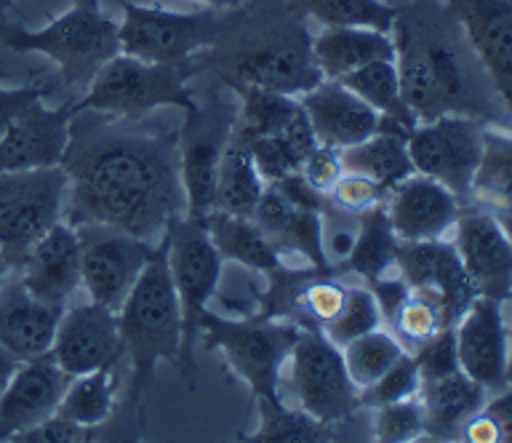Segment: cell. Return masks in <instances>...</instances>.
Instances as JSON below:
<instances>
[{
  "label": "cell",
  "instance_id": "6da1fadb",
  "mask_svg": "<svg viewBox=\"0 0 512 443\" xmlns=\"http://www.w3.org/2000/svg\"><path fill=\"white\" fill-rule=\"evenodd\" d=\"M62 166L70 177L64 222L72 227H118L160 246L187 214L179 131L83 110L70 123Z\"/></svg>",
  "mask_w": 512,
  "mask_h": 443
},
{
  "label": "cell",
  "instance_id": "7a4b0ae2",
  "mask_svg": "<svg viewBox=\"0 0 512 443\" xmlns=\"http://www.w3.org/2000/svg\"><path fill=\"white\" fill-rule=\"evenodd\" d=\"M390 35L395 43L400 97L416 123L435 121L440 115H472L486 121L491 113L488 99L496 91L480 89L478 75H486V70H472L459 38L446 25H438L435 11L427 9L422 0L398 6Z\"/></svg>",
  "mask_w": 512,
  "mask_h": 443
},
{
  "label": "cell",
  "instance_id": "3957f363",
  "mask_svg": "<svg viewBox=\"0 0 512 443\" xmlns=\"http://www.w3.org/2000/svg\"><path fill=\"white\" fill-rule=\"evenodd\" d=\"M120 339L131 363L128 403L139 406L155 379L160 361H179L182 350V307L168 273L166 241L160 243L150 265L118 310Z\"/></svg>",
  "mask_w": 512,
  "mask_h": 443
},
{
  "label": "cell",
  "instance_id": "277c9868",
  "mask_svg": "<svg viewBox=\"0 0 512 443\" xmlns=\"http://www.w3.org/2000/svg\"><path fill=\"white\" fill-rule=\"evenodd\" d=\"M0 43L16 54H43L59 67L64 81L83 89L104 62L120 54L118 22L104 14L99 0H75L62 17L40 30L3 25Z\"/></svg>",
  "mask_w": 512,
  "mask_h": 443
},
{
  "label": "cell",
  "instance_id": "5b68a950",
  "mask_svg": "<svg viewBox=\"0 0 512 443\" xmlns=\"http://www.w3.org/2000/svg\"><path fill=\"white\" fill-rule=\"evenodd\" d=\"M192 73L195 59L155 65L128 54H115L99 67V73L83 89V97L72 102V107L75 113L91 110L112 118H144L163 107H179L184 113L195 105L192 89L187 86Z\"/></svg>",
  "mask_w": 512,
  "mask_h": 443
},
{
  "label": "cell",
  "instance_id": "8992f818",
  "mask_svg": "<svg viewBox=\"0 0 512 443\" xmlns=\"http://www.w3.org/2000/svg\"><path fill=\"white\" fill-rule=\"evenodd\" d=\"M280 401L323 425H336L358 409V387L352 385L342 350L331 345L318 326H302L278 379Z\"/></svg>",
  "mask_w": 512,
  "mask_h": 443
},
{
  "label": "cell",
  "instance_id": "52a82bcc",
  "mask_svg": "<svg viewBox=\"0 0 512 443\" xmlns=\"http://www.w3.org/2000/svg\"><path fill=\"white\" fill-rule=\"evenodd\" d=\"M168 273L174 281L176 299L182 307V350L179 374L195 390V345L200 337V318L214 302L224 275V259L208 235L206 222L184 214L166 235Z\"/></svg>",
  "mask_w": 512,
  "mask_h": 443
},
{
  "label": "cell",
  "instance_id": "ba28073f",
  "mask_svg": "<svg viewBox=\"0 0 512 443\" xmlns=\"http://www.w3.org/2000/svg\"><path fill=\"white\" fill-rule=\"evenodd\" d=\"M302 323L291 318H224L211 310L200 318V337L254 393L256 401H280L278 379Z\"/></svg>",
  "mask_w": 512,
  "mask_h": 443
},
{
  "label": "cell",
  "instance_id": "9c48e42d",
  "mask_svg": "<svg viewBox=\"0 0 512 443\" xmlns=\"http://www.w3.org/2000/svg\"><path fill=\"white\" fill-rule=\"evenodd\" d=\"M123 11L118 25L120 54L155 62V65H174L190 62L206 49H214L222 35L219 11H171L163 6H142L134 0H115Z\"/></svg>",
  "mask_w": 512,
  "mask_h": 443
},
{
  "label": "cell",
  "instance_id": "30bf717a",
  "mask_svg": "<svg viewBox=\"0 0 512 443\" xmlns=\"http://www.w3.org/2000/svg\"><path fill=\"white\" fill-rule=\"evenodd\" d=\"M70 195V177L64 166L0 171V249L11 267L22 254L62 222Z\"/></svg>",
  "mask_w": 512,
  "mask_h": 443
},
{
  "label": "cell",
  "instance_id": "8fae6325",
  "mask_svg": "<svg viewBox=\"0 0 512 443\" xmlns=\"http://www.w3.org/2000/svg\"><path fill=\"white\" fill-rule=\"evenodd\" d=\"M235 118L238 107L227 105L219 97L208 99V105H200L195 99V105L184 110V123L179 129V174L187 217L206 222L208 214L214 211L216 177L224 147L232 139Z\"/></svg>",
  "mask_w": 512,
  "mask_h": 443
},
{
  "label": "cell",
  "instance_id": "7c38bea8",
  "mask_svg": "<svg viewBox=\"0 0 512 443\" xmlns=\"http://www.w3.org/2000/svg\"><path fill=\"white\" fill-rule=\"evenodd\" d=\"M486 121L472 115H440L416 123L408 134V155L416 174L446 185L462 203L470 201V185L483 158Z\"/></svg>",
  "mask_w": 512,
  "mask_h": 443
},
{
  "label": "cell",
  "instance_id": "4fadbf2b",
  "mask_svg": "<svg viewBox=\"0 0 512 443\" xmlns=\"http://www.w3.org/2000/svg\"><path fill=\"white\" fill-rule=\"evenodd\" d=\"M75 230L80 238V289L91 302L118 313L158 246L118 227L78 225Z\"/></svg>",
  "mask_w": 512,
  "mask_h": 443
},
{
  "label": "cell",
  "instance_id": "5bb4252c",
  "mask_svg": "<svg viewBox=\"0 0 512 443\" xmlns=\"http://www.w3.org/2000/svg\"><path fill=\"white\" fill-rule=\"evenodd\" d=\"M320 81L323 73L312 54V38L302 25L246 46L232 59V75L227 78V83H248L296 99L315 89Z\"/></svg>",
  "mask_w": 512,
  "mask_h": 443
},
{
  "label": "cell",
  "instance_id": "9a60e30c",
  "mask_svg": "<svg viewBox=\"0 0 512 443\" xmlns=\"http://www.w3.org/2000/svg\"><path fill=\"white\" fill-rule=\"evenodd\" d=\"M451 233L475 294L499 299L504 305L512 302V241L504 227L475 203H462Z\"/></svg>",
  "mask_w": 512,
  "mask_h": 443
},
{
  "label": "cell",
  "instance_id": "2e32d148",
  "mask_svg": "<svg viewBox=\"0 0 512 443\" xmlns=\"http://www.w3.org/2000/svg\"><path fill=\"white\" fill-rule=\"evenodd\" d=\"M392 270L408 283V289L440 307L448 329L462 318L472 299L478 297L472 283L467 281L454 243L446 238L419 243L400 241Z\"/></svg>",
  "mask_w": 512,
  "mask_h": 443
},
{
  "label": "cell",
  "instance_id": "e0dca14e",
  "mask_svg": "<svg viewBox=\"0 0 512 443\" xmlns=\"http://www.w3.org/2000/svg\"><path fill=\"white\" fill-rule=\"evenodd\" d=\"M48 355L70 377L88 374L102 366H118L126 358L118 313L110 307L96 305L91 299L70 302L59 318L54 345Z\"/></svg>",
  "mask_w": 512,
  "mask_h": 443
},
{
  "label": "cell",
  "instance_id": "ac0fdd59",
  "mask_svg": "<svg viewBox=\"0 0 512 443\" xmlns=\"http://www.w3.org/2000/svg\"><path fill=\"white\" fill-rule=\"evenodd\" d=\"M459 369L496 393L507 385L510 358V326L504 321V302L475 297L454 323Z\"/></svg>",
  "mask_w": 512,
  "mask_h": 443
},
{
  "label": "cell",
  "instance_id": "d6986e66",
  "mask_svg": "<svg viewBox=\"0 0 512 443\" xmlns=\"http://www.w3.org/2000/svg\"><path fill=\"white\" fill-rule=\"evenodd\" d=\"M472 54L512 113V0H446Z\"/></svg>",
  "mask_w": 512,
  "mask_h": 443
},
{
  "label": "cell",
  "instance_id": "ffe728a7",
  "mask_svg": "<svg viewBox=\"0 0 512 443\" xmlns=\"http://www.w3.org/2000/svg\"><path fill=\"white\" fill-rule=\"evenodd\" d=\"M384 209L398 241L419 243L448 238L454 230L462 201L446 185L424 174H411L387 190Z\"/></svg>",
  "mask_w": 512,
  "mask_h": 443
},
{
  "label": "cell",
  "instance_id": "44dd1931",
  "mask_svg": "<svg viewBox=\"0 0 512 443\" xmlns=\"http://www.w3.org/2000/svg\"><path fill=\"white\" fill-rule=\"evenodd\" d=\"M14 270L24 286L51 305L67 307L80 289V238L70 222H56L24 251Z\"/></svg>",
  "mask_w": 512,
  "mask_h": 443
},
{
  "label": "cell",
  "instance_id": "7402d4cb",
  "mask_svg": "<svg viewBox=\"0 0 512 443\" xmlns=\"http://www.w3.org/2000/svg\"><path fill=\"white\" fill-rule=\"evenodd\" d=\"M72 118H75L72 105L51 110V107L43 105V99L32 102L11 123L6 137L0 139V171L62 166L64 153L70 147Z\"/></svg>",
  "mask_w": 512,
  "mask_h": 443
},
{
  "label": "cell",
  "instance_id": "603a6c76",
  "mask_svg": "<svg viewBox=\"0 0 512 443\" xmlns=\"http://www.w3.org/2000/svg\"><path fill=\"white\" fill-rule=\"evenodd\" d=\"M70 379V374L59 369L51 355L19 363V369L0 395V441H14L16 435L56 414Z\"/></svg>",
  "mask_w": 512,
  "mask_h": 443
},
{
  "label": "cell",
  "instance_id": "cb8c5ba5",
  "mask_svg": "<svg viewBox=\"0 0 512 443\" xmlns=\"http://www.w3.org/2000/svg\"><path fill=\"white\" fill-rule=\"evenodd\" d=\"M64 307L35 297L14 267L0 281V345L19 361L51 353Z\"/></svg>",
  "mask_w": 512,
  "mask_h": 443
},
{
  "label": "cell",
  "instance_id": "d4e9b609",
  "mask_svg": "<svg viewBox=\"0 0 512 443\" xmlns=\"http://www.w3.org/2000/svg\"><path fill=\"white\" fill-rule=\"evenodd\" d=\"M307 121H310L315 139L320 145L344 147L358 145L366 137H371L379 129V118L374 107H368L358 94H352L350 89H344L339 81H323L310 89L307 94L299 97Z\"/></svg>",
  "mask_w": 512,
  "mask_h": 443
},
{
  "label": "cell",
  "instance_id": "484cf974",
  "mask_svg": "<svg viewBox=\"0 0 512 443\" xmlns=\"http://www.w3.org/2000/svg\"><path fill=\"white\" fill-rule=\"evenodd\" d=\"M488 390L462 369L448 371L440 377L422 379L419 385V403L427 422V438L432 441H454L467 419L486 406Z\"/></svg>",
  "mask_w": 512,
  "mask_h": 443
},
{
  "label": "cell",
  "instance_id": "4316f807",
  "mask_svg": "<svg viewBox=\"0 0 512 443\" xmlns=\"http://www.w3.org/2000/svg\"><path fill=\"white\" fill-rule=\"evenodd\" d=\"M414 126H408L395 118H379V129L366 137L358 145H350L339 150L344 171H355L363 177H371L374 182L390 190L398 182L414 174V163L408 155V134Z\"/></svg>",
  "mask_w": 512,
  "mask_h": 443
},
{
  "label": "cell",
  "instance_id": "83f0119b",
  "mask_svg": "<svg viewBox=\"0 0 512 443\" xmlns=\"http://www.w3.org/2000/svg\"><path fill=\"white\" fill-rule=\"evenodd\" d=\"M312 54H315L323 78L339 81L371 62L395 59V43H392L390 33H382L374 27L331 25L323 27L312 38Z\"/></svg>",
  "mask_w": 512,
  "mask_h": 443
},
{
  "label": "cell",
  "instance_id": "f1b7e54d",
  "mask_svg": "<svg viewBox=\"0 0 512 443\" xmlns=\"http://www.w3.org/2000/svg\"><path fill=\"white\" fill-rule=\"evenodd\" d=\"M467 203L488 211L512 241V134L504 126H486L483 158Z\"/></svg>",
  "mask_w": 512,
  "mask_h": 443
},
{
  "label": "cell",
  "instance_id": "f546056e",
  "mask_svg": "<svg viewBox=\"0 0 512 443\" xmlns=\"http://www.w3.org/2000/svg\"><path fill=\"white\" fill-rule=\"evenodd\" d=\"M206 227L224 262H235L267 278L283 273L275 243L251 217H232L222 211H211L206 217Z\"/></svg>",
  "mask_w": 512,
  "mask_h": 443
},
{
  "label": "cell",
  "instance_id": "4dcf8cb0",
  "mask_svg": "<svg viewBox=\"0 0 512 443\" xmlns=\"http://www.w3.org/2000/svg\"><path fill=\"white\" fill-rule=\"evenodd\" d=\"M227 86L238 94V118L232 126V139L240 145L280 134L302 110L299 99L278 91L259 89L248 83H227Z\"/></svg>",
  "mask_w": 512,
  "mask_h": 443
},
{
  "label": "cell",
  "instance_id": "1f68e13d",
  "mask_svg": "<svg viewBox=\"0 0 512 443\" xmlns=\"http://www.w3.org/2000/svg\"><path fill=\"white\" fill-rule=\"evenodd\" d=\"M318 145L320 142L315 139V131H312L310 121H307V115H304V110H299V115L280 134L254 139L246 147L264 182L275 185L280 179L299 174L304 161H307V155Z\"/></svg>",
  "mask_w": 512,
  "mask_h": 443
},
{
  "label": "cell",
  "instance_id": "d6a6232c",
  "mask_svg": "<svg viewBox=\"0 0 512 443\" xmlns=\"http://www.w3.org/2000/svg\"><path fill=\"white\" fill-rule=\"evenodd\" d=\"M118 366H102V369L72 377L62 401L56 406V414L80 427H91V430L102 427L115 411Z\"/></svg>",
  "mask_w": 512,
  "mask_h": 443
},
{
  "label": "cell",
  "instance_id": "836d02e7",
  "mask_svg": "<svg viewBox=\"0 0 512 443\" xmlns=\"http://www.w3.org/2000/svg\"><path fill=\"white\" fill-rule=\"evenodd\" d=\"M264 187L267 182L256 169L248 147L230 139V145L224 147L222 166H219V177H216L214 211L232 214V217H251Z\"/></svg>",
  "mask_w": 512,
  "mask_h": 443
},
{
  "label": "cell",
  "instance_id": "e575fe53",
  "mask_svg": "<svg viewBox=\"0 0 512 443\" xmlns=\"http://www.w3.org/2000/svg\"><path fill=\"white\" fill-rule=\"evenodd\" d=\"M398 235L392 230L384 201L379 206L358 214V238L350 259L344 262L347 270L360 275L363 281L371 283L379 275L390 273L395 265V251H398Z\"/></svg>",
  "mask_w": 512,
  "mask_h": 443
},
{
  "label": "cell",
  "instance_id": "d590c367",
  "mask_svg": "<svg viewBox=\"0 0 512 443\" xmlns=\"http://www.w3.org/2000/svg\"><path fill=\"white\" fill-rule=\"evenodd\" d=\"M344 89H350L352 94H358L368 107H374L376 113L384 118H395L408 126H416V118L406 107L403 97H400V78L395 59H379L371 65L360 67L355 73L339 78Z\"/></svg>",
  "mask_w": 512,
  "mask_h": 443
},
{
  "label": "cell",
  "instance_id": "8d00e7d4",
  "mask_svg": "<svg viewBox=\"0 0 512 443\" xmlns=\"http://www.w3.org/2000/svg\"><path fill=\"white\" fill-rule=\"evenodd\" d=\"M403 353H406V347L387 326L366 331L352 339L350 345L342 347L344 366H347L352 385L358 387V393L366 390L368 385H374Z\"/></svg>",
  "mask_w": 512,
  "mask_h": 443
},
{
  "label": "cell",
  "instance_id": "74e56055",
  "mask_svg": "<svg viewBox=\"0 0 512 443\" xmlns=\"http://www.w3.org/2000/svg\"><path fill=\"white\" fill-rule=\"evenodd\" d=\"M291 6L304 9L323 27L355 25L374 27L382 33H390L398 14V6L387 0H291Z\"/></svg>",
  "mask_w": 512,
  "mask_h": 443
},
{
  "label": "cell",
  "instance_id": "f35d334b",
  "mask_svg": "<svg viewBox=\"0 0 512 443\" xmlns=\"http://www.w3.org/2000/svg\"><path fill=\"white\" fill-rule=\"evenodd\" d=\"M259 427L248 441L259 443H318L326 441L331 427L315 422L283 401H256Z\"/></svg>",
  "mask_w": 512,
  "mask_h": 443
},
{
  "label": "cell",
  "instance_id": "ab89813d",
  "mask_svg": "<svg viewBox=\"0 0 512 443\" xmlns=\"http://www.w3.org/2000/svg\"><path fill=\"white\" fill-rule=\"evenodd\" d=\"M379 326H384V318L382 307L376 302V294L368 283H358V286H350V291H347V299H344V307L339 310V315L334 321H328L326 326H320V331L326 334L331 345L342 350L355 337L379 329Z\"/></svg>",
  "mask_w": 512,
  "mask_h": 443
},
{
  "label": "cell",
  "instance_id": "60d3db41",
  "mask_svg": "<svg viewBox=\"0 0 512 443\" xmlns=\"http://www.w3.org/2000/svg\"><path fill=\"white\" fill-rule=\"evenodd\" d=\"M347 291H350L347 283L328 278V273H315L310 281L296 289L291 321L302 323V326H318V329L326 326L344 307Z\"/></svg>",
  "mask_w": 512,
  "mask_h": 443
},
{
  "label": "cell",
  "instance_id": "b9f144b4",
  "mask_svg": "<svg viewBox=\"0 0 512 443\" xmlns=\"http://www.w3.org/2000/svg\"><path fill=\"white\" fill-rule=\"evenodd\" d=\"M387 329L403 342L408 353H414L416 347L430 342L438 331L448 329V326L443 323V313H440V307L435 302L408 289L406 299L400 302V307L387 323Z\"/></svg>",
  "mask_w": 512,
  "mask_h": 443
},
{
  "label": "cell",
  "instance_id": "7bdbcfd3",
  "mask_svg": "<svg viewBox=\"0 0 512 443\" xmlns=\"http://www.w3.org/2000/svg\"><path fill=\"white\" fill-rule=\"evenodd\" d=\"M427 438V422L419 398L382 403L374 409V441L379 443H411Z\"/></svg>",
  "mask_w": 512,
  "mask_h": 443
},
{
  "label": "cell",
  "instance_id": "ee69618b",
  "mask_svg": "<svg viewBox=\"0 0 512 443\" xmlns=\"http://www.w3.org/2000/svg\"><path fill=\"white\" fill-rule=\"evenodd\" d=\"M422 385V374H419V363H416L414 353H403L398 361L392 363L390 369L384 371L382 377L376 379L374 385H368L366 390H360L358 401L360 406L376 409L382 403H395L414 398Z\"/></svg>",
  "mask_w": 512,
  "mask_h": 443
},
{
  "label": "cell",
  "instance_id": "f6af8a7d",
  "mask_svg": "<svg viewBox=\"0 0 512 443\" xmlns=\"http://www.w3.org/2000/svg\"><path fill=\"white\" fill-rule=\"evenodd\" d=\"M384 195H387V190L371 177H363V174H355V171H342V177L336 179L331 193H328V201L334 203L336 209L360 214V211L379 206L384 201Z\"/></svg>",
  "mask_w": 512,
  "mask_h": 443
},
{
  "label": "cell",
  "instance_id": "bcb514c9",
  "mask_svg": "<svg viewBox=\"0 0 512 443\" xmlns=\"http://www.w3.org/2000/svg\"><path fill=\"white\" fill-rule=\"evenodd\" d=\"M342 158H339V150L336 147H328V145H318L307 155V161L302 166V174L307 179V185L312 190H318L320 195H328L331 193V187L339 177H342Z\"/></svg>",
  "mask_w": 512,
  "mask_h": 443
},
{
  "label": "cell",
  "instance_id": "7dc6e473",
  "mask_svg": "<svg viewBox=\"0 0 512 443\" xmlns=\"http://www.w3.org/2000/svg\"><path fill=\"white\" fill-rule=\"evenodd\" d=\"M91 433V427H80L70 419L59 417V414H51L48 419L38 422L30 430H24L22 435H16V443H78L86 441Z\"/></svg>",
  "mask_w": 512,
  "mask_h": 443
},
{
  "label": "cell",
  "instance_id": "c3c4849f",
  "mask_svg": "<svg viewBox=\"0 0 512 443\" xmlns=\"http://www.w3.org/2000/svg\"><path fill=\"white\" fill-rule=\"evenodd\" d=\"M43 99V89L40 86H22V89H0V139L6 137V131L11 129V123L32 105Z\"/></svg>",
  "mask_w": 512,
  "mask_h": 443
},
{
  "label": "cell",
  "instance_id": "681fc988",
  "mask_svg": "<svg viewBox=\"0 0 512 443\" xmlns=\"http://www.w3.org/2000/svg\"><path fill=\"white\" fill-rule=\"evenodd\" d=\"M459 438L467 443H502L499 425H496L494 417H491L486 409L475 411V414L464 422L462 430H459Z\"/></svg>",
  "mask_w": 512,
  "mask_h": 443
},
{
  "label": "cell",
  "instance_id": "f907efd6",
  "mask_svg": "<svg viewBox=\"0 0 512 443\" xmlns=\"http://www.w3.org/2000/svg\"><path fill=\"white\" fill-rule=\"evenodd\" d=\"M483 409L494 417L499 425V435L502 443H512V385H504L502 390H496L494 398H488Z\"/></svg>",
  "mask_w": 512,
  "mask_h": 443
},
{
  "label": "cell",
  "instance_id": "816d5d0a",
  "mask_svg": "<svg viewBox=\"0 0 512 443\" xmlns=\"http://www.w3.org/2000/svg\"><path fill=\"white\" fill-rule=\"evenodd\" d=\"M19 363L22 361L14 353H8L6 347L0 345V395H3V390H6L11 377H14V371L19 369Z\"/></svg>",
  "mask_w": 512,
  "mask_h": 443
},
{
  "label": "cell",
  "instance_id": "f5cc1de1",
  "mask_svg": "<svg viewBox=\"0 0 512 443\" xmlns=\"http://www.w3.org/2000/svg\"><path fill=\"white\" fill-rule=\"evenodd\" d=\"M195 3L214 11H238L243 6V0H195Z\"/></svg>",
  "mask_w": 512,
  "mask_h": 443
},
{
  "label": "cell",
  "instance_id": "db71d44e",
  "mask_svg": "<svg viewBox=\"0 0 512 443\" xmlns=\"http://www.w3.org/2000/svg\"><path fill=\"white\" fill-rule=\"evenodd\" d=\"M8 270H11V262H8L6 251L0 249V281H3V278H6Z\"/></svg>",
  "mask_w": 512,
  "mask_h": 443
},
{
  "label": "cell",
  "instance_id": "11a10c76",
  "mask_svg": "<svg viewBox=\"0 0 512 443\" xmlns=\"http://www.w3.org/2000/svg\"><path fill=\"white\" fill-rule=\"evenodd\" d=\"M507 385H512V326H510V358H507Z\"/></svg>",
  "mask_w": 512,
  "mask_h": 443
},
{
  "label": "cell",
  "instance_id": "9f6ffc18",
  "mask_svg": "<svg viewBox=\"0 0 512 443\" xmlns=\"http://www.w3.org/2000/svg\"><path fill=\"white\" fill-rule=\"evenodd\" d=\"M8 6H11V0H0V14H3V11H6Z\"/></svg>",
  "mask_w": 512,
  "mask_h": 443
},
{
  "label": "cell",
  "instance_id": "6f0895ef",
  "mask_svg": "<svg viewBox=\"0 0 512 443\" xmlns=\"http://www.w3.org/2000/svg\"><path fill=\"white\" fill-rule=\"evenodd\" d=\"M504 129H507V131H510V134H512V113H510V121L504 123Z\"/></svg>",
  "mask_w": 512,
  "mask_h": 443
}]
</instances>
